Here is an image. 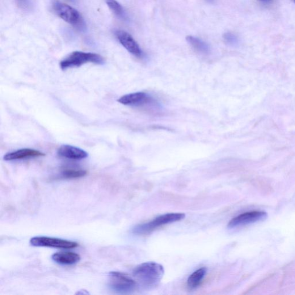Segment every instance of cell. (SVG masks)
I'll use <instances>...</instances> for the list:
<instances>
[{
  "label": "cell",
  "instance_id": "3957f363",
  "mask_svg": "<svg viewBox=\"0 0 295 295\" xmlns=\"http://www.w3.org/2000/svg\"><path fill=\"white\" fill-rule=\"evenodd\" d=\"M55 13L63 20L73 26L79 30H84L86 23L79 11L67 4L59 2L53 4Z\"/></svg>",
  "mask_w": 295,
  "mask_h": 295
},
{
  "label": "cell",
  "instance_id": "277c9868",
  "mask_svg": "<svg viewBox=\"0 0 295 295\" xmlns=\"http://www.w3.org/2000/svg\"><path fill=\"white\" fill-rule=\"evenodd\" d=\"M185 214L179 213H171L161 215L149 223L135 227L133 233L137 235L147 234L163 225L170 224L182 220Z\"/></svg>",
  "mask_w": 295,
  "mask_h": 295
},
{
  "label": "cell",
  "instance_id": "52a82bcc",
  "mask_svg": "<svg viewBox=\"0 0 295 295\" xmlns=\"http://www.w3.org/2000/svg\"><path fill=\"white\" fill-rule=\"evenodd\" d=\"M118 102L125 106L142 107L156 104L157 102L149 94L143 92L126 94L118 99Z\"/></svg>",
  "mask_w": 295,
  "mask_h": 295
},
{
  "label": "cell",
  "instance_id": "4fadbf2b",
  "mask_svg": "<svg viewBox=\"0 0 295 295\" xmlns=\"http://www.w3.org/2000/svg\"><path fill=\"white\" fill-rule=\"evenodd\" d=\"M206 272H207V269L202 268L193 272L188 280V287L191 289L197 288L203 281Z\"/></svg>",
  "mask_w": 295,
  "mask_h": 295
},
{
  "label": "cell",
  "instance_id": "7c38bea8",
  "mask_svg": "<svg viewBox=\"0 0 295 295\" xmlns=\"http://www.w3.org/2000/svg\"><path fill=\"white\" fill-rule=\"evenodd\" d=\"M55 263L63 265H70L77 264L81 260V257L76 252L61 251L54 253L52 256Z\"/></svg>",
  "mask_w": 295,
  "mask_h": 295
},
{
  "label": "cell",
  "instance_id": "5bb4252c",
  "mask_svg": "<svg viewBox=\"0 0 295 295\" xmlns=\"http://www.w3.org/2000/svg\"><path fill=\"white\" fill-rule=\"evenodd\" d=\"M187 41L197 52L205 55L209 53V46L205 42L199 39V38L188 36H187Z\"/></svg>",
  "mask_w": 295,
  "mask_h": 295
},
{
  "label": "cell",
  "instance_id": "44dd1931",
  "mask_svg": "<svg viewBox=\"0 0 295 295\" xmlns=\"http://www.w3.org/2000/svg\"><path fill=\"white\" fill-rule=\"evenodd\" d=\"M294 3H295V0H294Z\"/></svg>",
  "mask_w": 295,
  "mask_h": 295
},
{
  "label": "cell",
  "instance_id": "8992f818",
  "mask_svg": "<svg viewBox=\"0 0 295 295\" xmlns=\"http://www.w3.org/2000/svg\"><path fill=\"white\" fill-rule=\"evenodd\" d=\"M29 243L35 247H47L62 249H71L79 246L78 243L67 240L48 237L32 238Z\"/></svg>",
  "mask_w": 295,
  "mask_h": 295
},
{
  "label": "cell",
  "instance_id": "9c48e42d",
  "mask_svg": "<svg viewBox=\"0 0 295 295\" xmlns=\"http://www.w3.org/2000/svg\"><path fill=\"white\" fill-rule=\"evenodd\" d=\"M116 35L120 43L130 53L139 58L144 57V53L142 52L140 46L128 32L123 30H118L116 32Z\"/></svg>",
  "mask_w": 295,
  "mask_h": 295
},
{
  "label": "cell",
  "instance_id": "9a60e30c",
  "mask_svg": "<svg viewBox=\"0 0 295 295\" xmlns=\"http://www.w3.org/2000/svg\"><path fill=\"white\" fill-rule=\"evenodd\" d=\"M106 3L109 9L118 18L123 20L127 19V15H126L123 7L116 0H106Z\"/></svg>",
  "mask_w": 295,
  "mask_h": 295
},
{
  "label": "cell",
  "instance_id": "8fae6325",
  "mask_svg": "<svg viewBox=\"0 0 295 295\" xmlns=\"http://www.w3.org/2000/svg\"><path fill=\"white\" fill-rule=\"evenodd\" d=\"M57 154L61 157L71 160H82L88 156L86 151L70 145H62L58 149Z\"/></svg>",
  "mask_w": 295,
  "mask_h": 295
},
{
  "label": "cell",
  "instance_id": "5b68a950",
  "mask_svg": "<svg viewBox=\"0 0 295 295\" xmlns=\"http://www.w3.org/2000/svg\"><path fill=\"white\" fill-rule=\"evenodd\" d=\"M108 286L114 292L129 293L136 288L137 283L131 277L119 272H111L108 275Z\"/></svg>",
  "mask_w": 295,
  "mask_h": 295
},
{
  "label": "cell",
  "instance_id": "e0dca14e",
  "mask_svg": "<svg viewBox=\"0 0 295 295\" xmlns=\"http://www.w3.org/2000/svg\"><path fill=\"white\" fill-rule=\"evenodd\" d=\"M17 6L24 11H31L32 9V0H14Z\"/></svg>",
  "mask_w": 295,
  "mask_h": 295
},
{
  "label": "cell",
  "instance_id": "7a4b0ae2",
  "mask_svg": "<svg viewBox=\"0 0 295 295\" xmlns=\"http://www.w3.org/2000/svg\"><path fill=\"white\" fill-rule=\"evenodd\" d=\"M87 63H93L97 65H103L104 58L98 54L90 52L75 51L70 53L60 62V67L62 70L80 67Z\"/></svg>",
  "mask_w": 295,
  "mask_h": 295
},
{
  "label": "cell",
  "instance_id": "2e32d148",
  "mask_svg": "<svg viewBox=\"0 0 295 295\" xmlns=\"http://www.w3.org/2000/svg\"><path fill=\"white\" fill-rule=\"evenodd\" d=\"M87 174V172L86 170L67 168V169L62 171L61 177L63 179H76L82 178V177L86 176Z\"/></svg>",
  "mask_w": 295,
  "mask_h": 295
},
{
  "label": "cell",
  "instance_id": "ac0fdd59",
  "mask_svg": "<svg viewBox=\"0 0 295 295\" xmlns=\"http://www.w3.org/2000/svg\"><path fill=\"white\" fill-rule=\"evenodd\" d=\"M226 43L231 46L237 45L238 43V37L231 32L225 33L223 35Z\"/></svg>",
  "mask_w": 295,
  "mask_h": 295
},
{
  "label": "cell",
  "instance_id": "ffe728a7",
  "mask_svg": "<svg viewBox=\"0 0 295 295\" xmlns=\"http://www.w3.org/2000/svg\"><path fill=\"white\" fill-rule=\"evenodd\" d=\"M69 1H73V0H69Z\"/></svg>",
  "mask_w": 295,
  "mask_h": 295
},
{
  "label": "cell",
  "instance_id": "d6986e66",
  "mask_svg": "<svg viewBox=\"0 0 295 295\" xmlns=\"http://www.w3.org/2000/svg\"><path fill=\"white\" fill-rule=\"evenodd\" d=\"M260 1L264 2V3H268L271 2L272 0H260Z\"/></svg>",
  "mask_w": 295,
  "mask_h": 295
},
{
  "label": "cell",
  "instance_id": "30bf717a",
  "mask_svg": "<svg viewBox=\"0 0 295 295\" xmlns=\"http://www.w3.org/2000/svg\"><path fill=\"white\" fill-rule=\"evenodd\" d=\"M45 154L39 151L30 149H23L11 152L4 156L6 161H18L25 159L44 157Z\"/></svg>",
  "mask_w": 295,
  "mask_h": 295
},
{
  "label": "cell",
  "instance_id": "ba28073f",
  "mask_svg": "<svg viewBox=\"0 0 295 295\" xmlns=\"http://www.w3.org/2000/svg\"><path fill=\"white\" fill-rule=\"evenodd\" d=\"M268 217V214L264 211L254 210L239 215L230 221L228 227L230 229L252 224V223L264 221Z\"/></svg>",
  "mask_w": 295,
  "mask_h": 295
},
{
  "label": "cell",
  "instance_id": "6da1fadb",
  "mask_svg": "<svg viewBox=\"0 0 295 295\" xmlns=\"http://www.w3.org/2000/svg\"><path fill=\"white\" fill-rule=\"evenodd\" d=\"M164 269L162 265L154 262L145 263L134 269L133 275L139 283L146 288H154L162 279Z\"/></svg>",
  "mask_w": 295,
  "mask_h": 295
}]
</instances>
